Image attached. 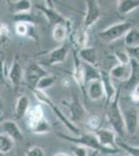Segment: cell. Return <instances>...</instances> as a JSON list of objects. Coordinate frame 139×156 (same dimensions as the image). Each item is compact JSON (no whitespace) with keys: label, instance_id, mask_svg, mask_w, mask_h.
Listing matches in <instances>:
<instances>
[{"label":"cell","instance_id":"6da1fadb","mask_svg":"<svg viewBox=\"0 0 139 156\" xmlns=\"http://www.w3.org/2000/svg\"><path fill=\"white\" fill-rule=\"evenodd\" d=\"M120 90L117 89V92H116L114 98L111 100L107 106H105V110H106V118H107L108 123L112 127L115 134H118L120 136H123L126 131H125V124H123L122 109H120Z\"/></svg>","mask_w":139,"mask_h":156},{"label":"cell","instance_id":"7a4b0ae2","mask_svg":"<svg viewBox=\"0 0 139 156\" xmlns=\"http://www.w3.org/2000/svg\"><path fill=\"white\" fill-rule=\"evenodd\" d=\"M57 135L62 140H65L68 142H71L75 145L82 146V147L86 148V149H92L97 152H103V153H109L107 150H105L104 148H102L99 144L97 137L93 133L90 132H85V133H80L79 135H75V136H70L64 133L57 132Z\"/></svg>","mask_w":139,"mask_h":156},{"label":"cell","instance_id":"3957f363","mask_svg":"<svg viewBox=\"0 0 139 156\" xmlns=\"http://www.w3.org/2000/svg\"><path fill=\"white\" fill-rule=\"evenodd\" d=\"M30 90H31V92L33 93L35 98H36L40 102L43 103V104H46L47 106H49L50 108H51V110L54 112L55 115H56L58 119L61 121V123H64V125L68 128V129L71 130V132L74 133V135H79L80 133H81V132H80V130L78 129V127L76 126L75 124H73V123L71 122V121L68 119V118L65 117V115L62 114L61 112H60L59 108L55 105V103H53V101L50 99L49 96H48L46 93L41 92V90H37L35 89H30Z\"/></svg>","mask_w":139,"mask_h":156},{"label":"cell","instance_id":"277c9868","mask_svg":"<svg viewBox=\"0 0 139 156\" xmlns=\"http://www.w3.org/2000/svg\"><path fill=\"white\" fill-rule=\"evenodd\" d=\"M133 27L134 24L131 23V22H127V21L118 22V23L111 25V26L107 27L106 29L100 31L98 36L104 42L113 43L125 37V34L130 29H132Z\"/></svg>","mask_w":139,"mask_h":156},{"label":"cell","instance_id":"5b68a950","mask_svg":"<svg viewBox=\"0 0 139 156\" xmlns=\"http://www.w3.org/2000/svg\"><path fill=\"white\" fill-rule=\"evenodd\" d=\"M93 134L97 137L99 144L102 148L107 150L109 153H117L120 149L116 145V134L113 130L107 129V128H101Z\"/></svg>","mask_w":139,"mask_h":156},{"label":"cell","instance_id":"8992f818","mask_svg":"<svg viewBox=\"0 0 139 156\" xmlns=\"http://www.w3.org/2000/svg\"><path fill=\"white\" fill-rule=\"evenodd\" d=\"M35 9H39L41 12V14H43L46 17L47 21L51 25H53V26L56 24L69 23L68 19L64 18L57 9H55V7L52 5L51 1H44L43 4H36Z\"/></svg>","mask_w":139,"mask_h":156},{"label":"cell","instance_id":"52a82bcc","mask_svg":"<svg viewBox=\"0 0 139 156\" xmlns=\"http://www.w3.org/2000/svg\"><path fill=\"white\" fill-rule=\"evenodd\" d=\"M86 11H85L84 19H83V28L88 30V28L96 24L102 16V11L98 0H86Z\"/></svg>","mask_w":139,"mask_h":156},{"label":"cell","instance_id":"ba28073f","mask_svg":"<svg viewBox=\"0 0 139 156\" xmlns=\"http://www.w3.org/2000/svg\"><path fill=\"white\" fill-rule=\"evenodd\" d=\"M62 103H64V105H67L68 108H69L70 115H71L70 121L73 123V124L78 123V122H83V121H84V119L87 115L86 109H85V107L83 106L82 103L80 102L79 98H78L76 93H73V98L70 102L64 101Z\"/></svg>","mask_w":139,"mask_h":156},{"label":"cell","instance_id":"9c48e42d","mask_svg":"<svg viewBox=\"0 0 139 156\" xmlns=\"http://www.w3.org/2000/svg\"><path fill=\"white\" fill-rule=\"evenodd\" d=\"M47 74H49V73L43 68V66L37 62H31L30 65H28L26 71H24L23 78L29 89H35L39 80L42 77L46 76Z\"/></svg>","mask_w":139,"mask_h":156},{"label":"cell","instance_id":"30bf717a","mask_svg":"<svg viewBox=\"0 0 139 156\" xmlns=\"http://www.w3.org/2000/svg\"><path fill=\"white\" fill-rule=\"evenodd\" d=\"M125 131L130 135H135L138 131V109L135 107L127 108L123 112Z\"/></svg>","mask_w":139,"mask_h":156},{"label":"cell","instance_id":"8fae6325","mask_svg":"<svg viewBox=\"0 0 139 156\" xmlns=\"http://www.w3.org/2000/svg\"><path fill=\"white\" fill-rule=\"evenodd\" d=\"M73 57H74V70H73L72 76L76 84L81 90L82 94L84 97H86V84L84 80V68H83V62L79 59L77 55V51L73 50Z\"/></svg>","mask_w":139,"mask_h":156},{"label":"cell","instance_id":"7c38bea8","mask_svg":"<svg viewBox=\"0 0 139 156\" xmlns=\"http://www.w3.org/2000/svg\"><path fill=\"white\" fill-rule=\"evenodd\" d=\"M70 52V44L64 42L59 47L52 50L48 55V64L50 66H56V65L64 64Z\"/></svg>","mask_w":139,"mask_h":156},{"label":"cell","instance_id":"4fadbf2b","mask_svg":"<svg viewBox=\"0 0 139 156\" xmlns=\"http://www.w3.org/2000/svg\"><path fill=\"white\" fill-rule=\"evenodd\" d=\"M101 72V77H100V81L102 83L103 90H104V98L106 99V104L105 106H107L109 104V102L114 98L117 89L114 87L112 82V79L110 78L109 74L105 71H100Z\"/></svg>","mask_w":139,"mask_h":156},{"label":"cell","instance_id":"5bb4252c","mask_svg":"<svg viewBox=\"0 0 139 156\" xmlns=\"http://www.w3.org/2000/svg\"><path fill=\"white\" fill-rule=\"evenodd\" d=\"M70 40L71 44L74 47V50L78 51L79 49H82L87 46L88 43V32L83 27L74 30L73 32H70Z\"/></svg>","mask_w":139,"mask_h":156},{"label":"cell","instance_id":"9a60e30c","mask_svg":"<svg viewBox=\"0 0 139 156\" xmlns=\"http://www.w3.org/2000/svg\"><path fill=\"white\" fill-rule=\"evenodd\" d=\"M2 128L6 135H9L12 140L17 142H23L24 134L20 129L19 125L15 121H3L2 122Z\"/></svg>","mask_w":139,"mask_h":156},{"label":"cell","instance_id":"2e32d148","mask_svg":"<svg viewBox=\"0 0 139 156\" xmlns=\"http://www.w3.org/2000/svg\"><path fill=\"white\" fill-rule=\"evenodd\" d=\"M77 55L82 62L89 65V66L97 67L98 56H97V50H96L95 47L86 46L82 49H79L77 51Z\"/></svg>","mask_w":139,"mask_h":156},{"label":"cell","instance_id":"e0dca14e","mask_svg":"<svg viewBox=\"0 0 139 156\" xmlns=\"http://www.w3.org/2000/svg\"><path fill=\"white\" fill-rule=\"evenodd\" d=\"M27 121H26V126L27 128L31 127L32 125H34L35 123L40 122V121L44 120L45 114L44 109H43L41 104H36L34 106H30L29 109L27 110Z\"/></svg>","mask_w":139,"mask_h":156},{"label":"cell","instance_id":"ac0fdd59","mask_svg":"<svg viewBox=\"0 0 139 156\" xmlns=\"http://www.w3.org/2000/svg\"><path fill=\"white\" fill-rule=\"evenodd\" d=\"M23 75H24L23 68H22L21 64L19 62L18 57H16L14 62H12L11 68H9V81L12 82V84L17 87V85H19L21 83L22 79H23Z\"/></svg>","mask_w":139,"mask_h":156},{"label":"cell","instance_id":"d6986e66","mask_svg":"<svg viewBox=\"0 0 139 156\" xmlns=\"http://www.w3.org/2000/svg\"><path fill=\"white\" fill-rule=\"evenodd\" d=\"M130 65H120L117 64L108 73L111 79L120 80V81H127L130 77Z\"/></svg>","mask_w":139,"mask_h":156},{"label":"cell","instance_id":"ffe728a7","mask_svg":"<svg viewBox=\"0 0 139 156\" xmlns=\"http://www.w3.org/2000/svg\"><path fill=\"white\" fill-rule=\"evenodd\" d=\"M86 96H88V98L92 101H99L104 98V90H103V87L100 80H96V81L87 83Z\"/></svg>","mask_w":139,"mask_h":156},{"label":"cell","instance_id":"44dd1931","mask_svg":"<svg viewBox=\"0 0 139 156\" xmlns=\"http://www.w3.org/2000/svg\"><path fill=\"white\" fill-rule=\"evenodd\" d=\"M70 34L69 23L56 24L53 26L52 29V39L58 44H64L67 37Z\"/></svg>","mask_w":139,"mask_h":156},{"label":"cell","instance_id":"7402d4cb","mask_svg":"<svg viewBox=\"0 0 139 156\" xmlns=\"http://www.w3.org/2000/svg\"><path fill=\"white\" fill-rule=\"evenodd\" d=\"M116 9L120 16H126L139 7L138 0H118L116 1Z\"/></svg>","mask_w":139,"mask_h":156},{"label":"cell","instance_id":"603a6c76","mask_svg":"<svg viewBox=\"0 0 139 156\" xmlns=\"http://www.w3.org/2000/svg\"><path fill=\"white\" fill-rule=\"evenodd\" d=\"M30 107L29 98L27 96H21L18 98L16 102V106H15V117L16 119H23L26 115L27 110Z\"/></svg>","mask_w":139,"mask_h":156},{"label":"cell","instance_id":"cb8c5ba5","mask_svg":"<svg viewBox=\"0 0 139 156\" xmlns=\"http://www.w3.org/2000/svg\"><path fill=\"white\" fill-rule=\"evenodd\" d=\"M84 125L88 129V132L95 133L99 129L102 128V120L99 115H87L86 118L84 119Z\"/></svg>","mask_w":139,"mask_h":156},{"label":"cell","instance_id":"d4e9b609","mask_svg":"<svg viewBox=\"0 0 139 156\" xmlns=\"http://www.w3.org/2000/svg\"><path fill=\"white\" fill-rule=\"evenodd\" d=\"M12 4V9L15 15H22L27 14L31 12L32 9V2L29 0H18L15 2H9Z\"/></svg>","mask_w":139,"mask_h":156},{"label":"cell","instance_id":"484cf974","mask_svg":"<svg viewBox=\"0 0 139 156\" xmlns=\"http://www.w3.org/2000/svg\"><path fill=\"white\" fill-rule=\"evenodd\" d=\"M34 26L25 22H16L15 23V31L19 37H34Z\"/></svg>","mask_w":139,"mask_h":156},{"label":"cell","instance_id":"4316f807","mask_svg":"<svg viewBox=\"0 0 139 156\" xmlns=\"http://www.w3.org/2000/svg\"><path fill=\"white\" fill-rule=\"evenodd\" d=\"M130 77L126 81V87H134L135 85L138 84V77H139V64L138 60L131 59L130 60Z\"/></svg>","mask_w":139,"mask_h":156},{"label":"cell","instance_id":"83f0119b","mask_svg":"<svg viewBox=\"0 0 139 156\" xmlns=\"http://www.w3.org/2000/svg\"><path fill=\"white\" fill-rule=\"evenodd\" d=\"M83 68H84V80L85 84L89 83L92 81H96V80H100L101 72L100 70L97 69V67L89 66L83 62Z\"/></svg>","mask_w":139,"mask_h":156},{"label":"cell","instance_id":"f1b7e54d","mask_svg":"<svg viewBox=\"0 0 139 156\" xmlns=\"http://www.w3.org/2000/svg\"><path fill=\"white\" fill-rule=\"evenodd\" d=\"M28 130L34 134H47V133L52 131V127L50 123L48 122V120L45 118L44 120L40 121V122L35 123L34 125H32L31 127H29Z\"/></svg>","mask_w":139,"mask_h":156},{"label":"cell","instance_id":"f546056e","mask_svg":"<svg viewBox=\"0 0 139 156\" xmlns=\"http://www.w3.org/2000/svg\"><path fill=\"white\" fill-rule=\"evenodd\" d=\"M56 80H57L56 76H54L52 74H47L46 76L42 77L39 80V82L36 83V87H35V90L45 92L46 90L50 89V87L56 83Z\"/></svg>","mask_w":139,"mask_h":156},{"label":"cell","instance_id":"4dcf8cb0","mask_svg":"<svg viewBox=\"0 0 139 156\" xmlns=\"http://www.w3.org/2000/svg\"><path fill=\"white\" fill-rule=\"evenodd\" d=\"M15 142L4 132H0V154H7L14 149Z\"/></svg>","mask_w":139,"mask_h":156},{"label":"cell","instance_id":"1f68e13d","mask_svg":"<svg viewBox=\"0 0 139 156\" xmlns=\"http://www.w3.org/2000/svg\"><path fill=\"white\" fill-rule=\"evenodd\" d=\"M125 39L126 47H138L139 46V32L138 29L133 28L130 29L123 37Z\"/></svg>","mask_w":139,"mask_h":156},{"label":"cell","instance_id":"d6a6232c","mask_svg":"<svg viewBox=\"0 0 139 156\" xmlns=\"http://www.w3.org/2000/svg\"><path fill=\"white\" fill-rule=\"evenodd\" d=\"M9 37H11V32H9V26L5 23L0 22V46L5 45L9 41Z\"/></svg>","mask_w":139,"mask_h":156},{"label":"cell","instance_id":"836d02e7","mask_svg":"<svg viewBox=\"0 0 139 156\" xmlns=\"http://www.w3.org/2000/svg\"><path fill=\"white\" fill-rule=\"evenodd\" d=\"M116 145L117 147L120 146L123 150H125V152L129 154L130 156H139L138 153H139V149H138V146H130V145H127L126 143H123V140H116Z\"/></svg>","mask_w":139,"mask_h":156},{"label":"cell","instance_id":"e575fe53","mask_svg":"<svg viewBox=\"0 0 139 156\" xmlns=\"http://www.w3.org/2000/svg\"><path fill=\"white\" fill-rule=\"evenodd\" d=\"M114 57L120 65H130V57L125 49H118L114 52Z\"/></svg>","mask_w":139,"mask_h":156},{"label":"cell","instance_id":"d590c367","mask_svg":"<svg viewBox=\"0 0 139 156\" xmlns=\"http://www.w3.org/2000/svg\"><path fill=\"white\" fill-rule=\"evenodd\" d=\"M71 151H72L74 156H88V149L82 147V146H78V145L73 146Z\"/></svg>","mask_w":139,"mask_h":156},{"label":"cell","instance_id":"8d00e7d4","mask_svg":"<svg viewBox=\"0 0 139 156\" xmlns=\"http://www.w3.org/2000/svg\"><path fill=\"white\" fill-rule=\"evenodd\" d=\"M25 156H45V153L41 147L34 146V147H31L26 150Z\"/></svg>","mask_w":139,"mask_h":156},{"label":"cell","instance_id":"74e56055","mask_svg":"<svg viewBox=\"0 0 139 156\" xmlns=\"http://www.w3.org/2000/svg\"><path fill=\"white\" fill-rule=\"evenodd\" d=\"M125 50L130 57V59H139V46L138 47H125Z\"/></svg>","mask_w":139,"mask_h":156},{"label":"cell","instance_id":"f35d334b","mask_svg":"<svg viewBox=\"0 0 139 156\" xmlns=\"http://www.w3.org/2000/svg\"><path fill=\"white\" fill-rule=\"evenodd\" d=\"M130 99L132 100L133 103H135V104H138V102H139V84L135 85V87H134L133 89H132V90H131Z\"/></svg>","mask_w":139,"mask_h":156},{"label":"cell","instance_id":"ab89813d","mask_svg":"<svg viewBox=\"0 0 139 156\" xmlns=\"http://www.w3.org/2000/svg\"><path fill=\"white\" fill-rule=\"evenodd\" d=\"M3 76H4V62L0 57V81H3Z\"/></svg>","mask_w":139,"mask_h":156},{"label":"cell","instance_id":"60d3db41","mask_svg":"<svg viewBox=\"0 0 139 156\" xmlns=\"http://www.w3.org/2000/svg\"><path fill=\"white\" fill-rule=\"evenodd\" d=\"M54 156H71V155L67 154V153H57V154Z\"/></svg>","mask_w":139,"mask_h":156},{"label":"cell","instance_id":"b9f144b4","mask_svg":"<svg viewBox=\"0 0 139 156\" xmlns=\"http://www.w3.org/2000/svg\"><path fill=\"white\" fill-rule=\"evenodd\" d=\"M4 121V118H3V115H0V124H1L2 122Z\"/></svg>","mask_w":139,"mask_h":156},{"label":"cell","instance_id":"7bdbcfd3","mask_svg":"<svg viewBox=\"0 0 139 156\" xmlns=\"http://www.w3.org/2000/svg\"><path fill=\"white\" fill-rule=\"evenodd\" d=\"M123 156H130V155H129V154H127V153H125V154H123Z\"/></svg>","mask_w":139,"mask_h":156},{"label":"cell","instance_id":"ee69618b","mask_svg":"<svg viewBox=\"0 0 139 156\" xmlns=\"http://www.w3.org/2000/svg\"><path fill=\"white\" fill-rule=\"evenodd\" d=\"M0 115H2V112H1V110H0Z\"/></svg>","mask_w":139,"mask_h":156}]
</instances>
